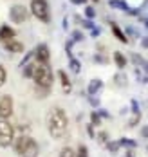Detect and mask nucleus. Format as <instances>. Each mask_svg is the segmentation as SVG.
<instances>
[{
  "label": "nucleus",
  "mask_w": 148,
  "mask_h": 157,
  "mask_svg": "<svg viewBox=\"0 0 148 157\" xmlns=\"http://www.w3.org/2000/svg\"><path fill=\"white\" fill-rule=\"evenodd\" d=\"M67 125H69V119H67V114L63 112V109H52L47 116V126H49V132L54 139H60L63 137L67 132Z\"/></svg>",
  "instance_id": "f257e3e1"
},
{
  "label": "nucleus",
  "mask_w": 148,
  "mask_h": 157,
  "mask_svg": "<svg viewBox=\"0 0 148 157\" xmlns=\"http://www.w3.org/2000/svg\"><path fill=\"white\" fill-rule=\"evenodd\" d=\"M34 83L38 87H44V89H51L52 85V71H51L49 63H34L33 67V76Z\"/></svg>",
  "instance_id": "f03ea898"
},
{
  "label": "nucleus",
  "mask_w": 148,
  "mask_h": 157,
  "mask_svg": "<svg viewBox=\"0 0 148 157\" xmlns=\"http://www.w3.org/2000/svg\"><path fill=\"white\" fill-rule=\"evenodd\" d=\"M31 13L44 24L51 22V11L47 0H31Z\"/></svg>",
  "instance_id": "7ed1b4c3"
},
{
  "label": "nucleus",
  "mask_w": 148,
  "mask_h": 157,
  "mask_svg": "<svg viewBox=\"0 0 148 157\" xmlns=\"http://www.w3.org/2000/svg\"><path fill=\"white\" fill-rule=\"evenodd\" d=\"M15 130L7 121H0V146H9L13 143Z\"/></svg>",
  "instance_id": "20e7f679"
},
{
  "label": "nucleus",
  "mask_w": 148,
  "mask_h": 157,
  "mask_svg": "<svg viewBox=\"0 0 148 157\" xmlns=\"http://www.w3.org/2000/svg\"><path fill=\"white\" fill-rule=\"evenodd\" d=\"M27 7H24V6H13L11 9H9V18L15 22V24H24L25 20H27Z\"/></svg>",
  "instance_id": "39448f33"
},
{
  "label": "nucleus",
  "mask_w": 148,
  "mask_h": 157,
  "mask_svg": "<svg viewBox=\"0 0 148 157\" xmlns=\"http://www.w3.org/2000/svg\"><path fill=\"white\" fill-rule=\"evenodd\" d=\"M13 114V98L11 96H4L0 99V117L7 119Z\"/></svg>",
  "instance_id": "423d86ee"
},
{
  "label": "nucleus",
  "mask_w": 148,
  "mask_h": 157,
  "mask_svg": "<svg viewBox=\"0 0 148 157\" xmlns=\"http://www.w3.org/2000/svg\"><path fill=\"white\" fill-rule=\"evenodd\" d=\"M34 58H36L40 63H49V60H51L49 47H47L45 44H40L38 47L34 49Z\"/></svg>",
  "instance_id": "0eeeda50"
},
{
  "label": "nucleus",
  "mask_w": 148,
  "mask_h": 157,
  "mask_svg": "<svg viewBox=\"0 0 148 157\" xmlns=\"http://www.w3.org/2000/svg\"><path fill=\"white\" fill-rule=\"evenodd\" d=\"M20 155H22V157H36V155H38V144H36V141L29 137Z\"/></svg>",
  "instance_id": "6e6552de"
},
{
  "label": "nucleus",
  "mask_w": 148,
  "mask_h": 157,
  "mask_svg": "<svg viewBox=\"0 0 148 157\" xmlns=\"http://www.w3.org/2000/svg\"><path fill=\"white\" fill-rule=\"evenodd\" d=\"M15 29L9 27V25H2L0 27V42H7V40H13L15 38Z\"/></svg>",
  "instance_id": "1a4fd4ad"
},
{
  "label": "nucleus",
  "mask_w": 148,
  "mask_h": 157,
  "mask_svg": "<svg viewBox=\"0 0 148 157\" xmlns=\"http://www.w3.org/2000/svg\"><path fill=\"white\" fill-rule=\"evenodd\" d=\"M6 44V49L9 52H24V44L22 42H17V40H7L4 42Z\"/></svg>",
  "instance_id": "9d476101"
},
{
  "label": "nucleus",
  "mask_w": 148,
  "mask_h": 157,
  "mask_svg": "<svg viewBox=\"0 0 148 157\" xmlns=\"http://www.w3.org/2000/svg\"><path fill=\"white\" fill-rule=\"evenodd\" d=\"M58 76H60V81H62V89H63V92L69 94V92H70V89H72V85H70V81H69V78H67V74L63 72V71H60V72H58Z\"/></svg>",
  "instance_id": "9b49d317"
},
{
  "label": "nucleus",
  "mask_w": 148,
  "mask_h": 157,
  "mask_svg": "<svg viewBox=\"0 0 148 157\" xmlns=\"http://www.w3.org/2000/svg\"><path fill=\"white\" fill-rule=\"evenodd\" d=\"M101 87H103V81H101V79H92V81L89 83V89H87V92H89L90 96H94V94L99 90V89H101Z\"/></svg>",
  "instance_id": "f8f14e48"
},
{
  "label": "nucleus",
  "mask_w": 148,
  "mask_h": 157,
  "mask_svg": "<svg viewBox=\"0 0 148 157\" xmlns=\"http://www.w3.org/2000/svg\"><path fill=\"white\" fill-rule=\"evenodd\" d=\"M112 33H114V36L119 40V42H123V44H128V38L125 36V33L119 29V25H116V24H112Z\"/></svg>",
  "instance_id": "ddd939ff"
},
{
  "label": "nucleus",
  "mask_w": 148,
  "mask_h": 157,
  "mask_svg": "<svg viewBox=\"0 0 148 157\" xmlns=\"http://www.w3.org/2000/svg\"><path fill=\"white\" fill-rule=\"evenodd\" d=\"M114 60H116V65L119 67V69H123V67H127V58L119 52V51H116L114 52Z\"/></svg>",
  "instance_id": "4468645a"
},
{
  "label": "nucleus",
  "mask_w": 148,
  "mask_h": 157,
  "mask_svg": "<svg viewBox=\"0 0 148 157\" xmlns=\"http://www.w3.org/2000/svg\"><path fill=\"white\" fill-rule=\"evenodd\" d=\"M110 7L121 9V11H128V6H127V2H123V0H110Z\"/></svg>",
  "instance_id": "2eb2a0df"
},
{
  "label": "nucleus",
  "mask_w": 148,
  "mask_h": 157,
  "mask_svg": "<svg viewBox=\"0 0 148 157\" xmlns=\"http://www.w3.org/2000/svg\"><path fill=\"white\" fill-rule=\"evenodd\" d=\"M33 67H34V63L24 65V76H25V78H31V76H33Z\"/></svg>",
  "instance_id": "dca6fc26"
},
{
  "label": "nucleus",
  "mask_w": 148,
  "mask_h": 157,
  "mask_svg": "<svg viewBox=\"0 0 148 157\" xmlns=\"http://www.w3.org/2000/svg\"><path fill=\"white\" fill-rule=\"evenodd\" d=\"M60 157H76V154H74V150H72V148L65 146V148L60 152Z\"/></svg>",
  "instance_id": "f3484780"
},
{
  "label": "nucleus",
  "mask_w": 148,
  "mask_h": 157,
  "mask_svg": "<svg viewBox=\"0 0 148 157\" xmlns=\"http://www.w3.org/2000/svg\"><path fill=\"white\" fill-rule=\"evenodd\" d=\"M80 69H82L80 62L74 60V58H70V71H72V72H80Z\"/></svg>",
  "instance_id": "a211bd4d"
},
{
  "label": "nucleus",
  "mask_w": 148,
  "mask_h": 157,
  "mask_svg": "<svg viewBox=\"0 0 148 157\" xmlns=\"http://www.w3.org/2000/svg\"><path fill=\"white\" fill-rule=\"evenodd\" d=\"M76 157H89V150H87V146H85V144H80Z\"/></svg>",
  "instance_id": "6ab92c4d"
},
{
  "label": "nucleus",
  "mask_w": 148,
  "mask_h": 157,
  "mask_svg": "<svg viewBox=\"0 0 148 157\" xmlns=\"http://www.w3.org/2000/svg\"><path fill=\"white\" fill-rule=\"evenodd\" d=\"M139 119H141V114H139V112H134V116H132V119L128 121V125H130V126H135L137 123H139Z\"/></svg>",
  "instance_id": "aec40b11"
},
{
  "label": "nucleus",
  "mask_w": 148,
  "mask_h": 157,
  "mask_svg": "<svg viewBox=\"0 0 148 157\" xmlns=\"http://www.w3.org/2000/svg\"><path fill=\"white\" fill-rule=\"evenodd\" d=\"M132 62L135 63V65H145V60L141 56H137V54H132Z\"/></svg>",
  "instance_id": "412c9836"
},
{
  "label": "nucleus",
  "mask_w": 148,
  "mask_h": 157,
  "mask_svg": "<svg viewBox=\"0 0 148 157\" xmlns=\"http://www.w3.org/2000/svg\"><path fill=\"white\" fill-rule=\"evenodd\" d=\"M85 15H87V18H94V16H96L94 7H85Z\"/></svg>",
  "instance_id": "4be33fe9"
},
{
  "label": "nucleus",
  "mask_w": 148,
  "mask_h": 157,
  "mask_svg": "<svg viewBox=\"0 0 148 157\" xmlns=\"http://www.w3.org/2000/svg\"><path fill=\"white\" fill-rule=\"evenodd\" d=\"M80 40H83V34L80 31H74L72 33V42H80Z\"/></svg>",
  "instance_id": "5701e85b"
},
{
  "label": "nucleus",
  "mask_w": 148,
  "mask_h": 157,
  "mask_svg": "<svg viewBox=\"0 0 148 157\" xmlns=\"http://www.w3.org/2000/svg\"><path fill=\"white\" fill-rule=\"evenodd\" d=\"M4 81H6V69L0 65V87L4 85Z\"/></svg>",
  "instance_id": "b1692460"
},
{
  "label": "nucleus",
  "mask_w": 148,
  "mask_h": 157,
  "mask_svg": "<svg viewBox=\"0 0 148 157\" xmlns=\"http://www.w3.org/2000/svg\"><path fill=\"white\" fill-rule=\"evenodd\" d=\"M90 119H92V125H99V116H98V112H92Z\"/></svg>",
  "instance_id": "393cba45"
},
{
  "label": "nucleus",
  "mask_w": 148,
  "mask_h": 157,
  "mask_svg": "<svg viewBox=\"0 0 148 157\" xmlns=\"http://www.w3.org/2000/svg\"><path fill=\"white\" fill-rule=\"evenodd\" d=\"M117 148H119V143H108V150L110 152H117Z\"/></svg>",
  "instance_id": "a878e982"
},
{
  "label": "nucleus",
  "mask_w": 148,
  "mask_h": 157,
  "mask_svg": "<svg viewBox=\"0 0 148 157\" xmlns=\"http://www.w3.org/2000/svg\"><path fill=\"white\" fill-rule=\"evenodd\" d=\"M98 137H99V141H101V143H107V134H105V132H101Z\"/></svg>",
  "instance_id": "bb28decb"
},
{
  "label": "nucleus",
  "mask_w": 148,
  "mask_h": 157,
  "mask_svg": "<svg viewBox=\"0 0 148 157\" xmlns=\"http://www.w3.org/2000/svg\"><path fill=\"white\" fill-rule=\"evenodd\" d=\"M82 24H83V25H85V27H89V29H92V27H94L90 20H85V22H82Z\"/></svg>",
  "instance_id": "cd10ccee"
},
{
  "label": "nucleus",
  "mask_w": 148,
  "mask_h": 157,
  "mask_svg": "<svg viewBox=\"0 0 148 157\" xmlns=\"http://www.w3.org/2000/svg\"><path fill=\"white\" fill-rule=\"evenodd\" d=\"M85 2H87V0H70V4H74V6H82Z\"/></svg>",
  "instance_id": "c85d7f7f"
},
{
  "label": "nucleus",
  "mask_w": 148,
  "mask_h": 157,
  "mask_svg": "<svg viewBox=\"0 0 148 157\" xmlns=\"http://www.w3.org/2000/svg\"><path fill=\"white\" fill-rule=\"evenodd\" d=\"M94 60H96V62H103V63L107 62V58H105V56H99V54L98 56H94Z\"/></svg>",
  "instance_id": "c756f323"
},
{
  "label": "nucleus",
  "mask_w": 148,
  "mask_h": 157,
  "mask_svg": "<svg viewBox=\"0 0 148 157\" xmlns=\"http://www.w3.org/2000/svg\"><path fill=\"white\" fill-rule=\"evenodd\" d=\"M99 34V29H94V27H92V36H98Z\"/></svg>",
  "instance_id": "7c9ffc66"
},
{
  "label": "nucleus",
  "mask_w": 148,
  "mask_h": 157,
  "mask_svg": "<svg viewBox=\"0 0 148 157\" xmlns=\"http://www.w3.org/2000/svg\"><path fill=\"white\" fill-rule=\"evenodd\" d=\"M141 134H143L145 137H148V128H143V132H141Z\"/></svg>",
  "instance_id": "2f4dec72"
},
{
  "label": "nucleus",
  "mask_w": 148,
  "mask_h": 157,
  "mask_svg": "<svg viewBox=\"0 0 148 157\" xmlns=\"http://www.w3.org/2000/svg\"><path fill=\"white\" fill-rule=\"evenodd\" d=\"M143 45H145V47H148V38H143Z\"/></svg>",
  "instance_id": "473e14b6"
},
{
  "label": "nucleus",
  "mask_w": 148,
  "mask_h": 157,
  "mask_svg": "<svg viewBox=\"0 0 148 157\" xmlns=\"http://www.w3.org/2000/svg\"><path fill=\"white\" fill-rule=\"evenodd\" d=\"M146 27H148V18H146Z\"/></svg>",
  "instance_id": "72a5a7b5"
},
{
  "label": "nucleus",
  "mask_w": 148,
  "mask_h": 157,
  "mask_svg": "<svg viewBox=\"0 0 148 157\" xmlns=\"http://www.w3.org/2000/svg\"><path fill=\"white\" fill-rule=\"evenodd\" d=\"M94 2H98V0H94Z\"/></svg>",
  "instance_id": "f704fd0d"
}]
</instances>
